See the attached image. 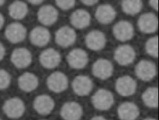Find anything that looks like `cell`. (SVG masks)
Wrapping results in <instances>:
<instances>
[{
    "label": "cell",
    "mask_w": 159,
    "mask_h": 120,
    "mask_svg": "<svg viewBox=\"0 0 159 120\" xmlns=\"http://www.w3.org/2000/svg\"><path fill=\"white\" fill-rule=\"evenodd\" d=\"M94 107L99 110H107L114 103V96L106 88L98 89L91 98Z\"/></svg>",
    "instance_id": "1"
},
{
    "label": "cell",
    "mask_w": 159,
    "mask_h": 120,
    "mask_svg": "<svg viewBox=\"0 0 159 120\" xmlns=\"http://www.w3.org/2000/svg\"><path fill=\"white\" fill-rule=\"evenodd\" d=\"M136 57L135 49L130 45H121L117 47L114 53L115 61L120 66H126L132 64Z\"/></svg>",
    "instance_id": "2"
},
{
    "label": "cell",
    "mask_w": 159,
    "mask_h": 120,
    "mask_svg": "<svg viewBox=\"0 0 159 120\" xmlns=\"http://www.w3.org/2000/svg\"><path fill=\"white\" fill-rule=\"evenodd\" d=\"M47 85L55 93H61L68 87V79L65 74L60 71L52 72L47 79Z\"/></svg>",
    "instance_id": "3"
},
{
    "label": "cell",
    "mask_w": 159,
    "mask_h": 120,
    "mask_svg": "<svg viewBox=\"0 0 159 120\" xmlns=\"http://www.w3.org/2000/svg\"><path fill=\"white\" fill-rule=\"evenodd\" d=\"M135 73L139 79L148 82L155 77L157 67L153 62L147 59H142L136 64Z\"/></svg>",
    "instance_id": "4"
},
{
    "label": "cell",
    "mask_w": 159,
    "mask_h": 120,
    "mask_svg": "<svg viewBox=\"0 0 159 120\" xmlns=\"http://www.w3.org/2000/svg\"><path fill=\"white\" fill-rule=\"evenodd\" d=\"M4 113L10 118L17 119L21 117L25 109L23 101L17 97L7 100L2 107Z\"/></svg>",
    "instance_id": "5"
},
{
    "label": "cell",
    "mask_w": 159,
    "mask_h": 120,
    "mask_svg": "<svg viewBox=\"0 0 159 120\" xmlns=\"http://www.w3.org/2000/svg\"><path fill=\"white\" fill-rule=\"evenodd\" d=\"M114 67L112 62L105 58L98 59L92 66V73L98 79L106 80L113 74Z\"/></svg>",
    "instance_id": "6"
},
{
    "label": "cell",
    "mask_w": 159,
    "mask_h": 120,
    "mask_svg": "<svg viewBox=\"0 0 159 120\" xmlns=\"http://www.w3.org/2000/svg\"><path fill=\"white\" fill-rule=\"evenodd\" d=\"M117 92L122 96H129L135 93L137 89V82L130 75H125L117 79L115 83Z\"/></svg>",
    "instance_id": "7"
},
{
    "label": "cell",
    "mask_w": 159,
    "mask_h": 120,
    "mask_svg": "<svg viewBox=\"0 0 159 120\" xmlns=\"http://www.w3.org/2000/svg\"><path fill=\"white\" fill-rule=\"evenodd\" d=\"M76 36V33L73 28L63 26L56 32L55 38L58 45L63 48H67L75 43Z\"/></svg>",
    "instance_id": "8"
},
{
    "label": "cell",
    "mask_w": 159,
    "mask_h": 120,
    "mask_svg": "<svg viewBox=\"0 0 159 120\" xmlns=\"http://www.w3.org/2000/svg\"><path fill=\"white\" fill-rule=\"evenodd\" d=\"M4 34L9 42L18 43L25 38L27 29L24 25L19 22H12L6 27Z\"/></svg>",
    "instance_id": "9"
},
{
    "label": "cell",
    "mask_w": 159,
    "mask_h": 120,
    "mask_svg": "<svg viewBox=\"0 0 159 120\" xmlns=\"http://www.w3.org/2000/svg\"><path fill=\"white\" fill-rule=\"evenodd\" d=\"M66 61L71 68L81 69L85 67L88 62V55L83 49L75 48L68 53Z\"/></svg>",
    "instance_id": "10"
},
{
    "label": "cell",
    "mask_w": 159,
    "mask_h": 120,
    "mask_svg": "<svg viewBox=\"0 0 159 120\" xmlns=\"http://www.w3.org/2000/svg\"><path fill=\"white\" fill-rule=\"evenodd\" d=\"M32 56L30 51L23 47L14 49L11 54V61L19 69L27 67L32 62Z\"/></svg>",
    "instance_id": "11"
},
{
    "label": "cell",
    "mask_w": 159,
    "mask_h": 120,
    "mask_svg": "<svg viewBox=\"0 0 159 120\" xmlns=\"http://www.w3.org/2000/svg\"><path fill=\"white\" fill-rule=\"evenodd\" d=\"M60 53L53 48L45 49L39 56V62L45 69H52L57 67L61 62Z\"/></svg>",
    "instance_id": "12"
},
{
    "label": "cell",
    "mask_w": 159,
    "mask_h": 120,
    "mask_svg": "<svg viewBox=\"0 0 159 120\" xmlns=\"http://www.w3.org/2000/svg\"><path fill=\"white\" fill-rule=\"evenodd\" d=\"M114 36L119 41H127L131 40L134 35V28L132 24L125 20L117 22L112 28Z\"/></svg>",
    "instance_id": "13"
},
{
    "label": "cell",
    "mask_w": 159,
    "mask_h": 120,
    "mask_svg": "<svg viewBox=\"0 0 159 120\" xmlns=\"http://www.w3.org/2000/svg\"><path fill=\"white\" fill-rule=\"evenodd\" d=\"M137 25L141 32L146 34L153 33L158 29V18L153 13L146 12L139 17Z\"/></svg>",
    "instance_id": "14"
},
{
    "label": "cell",
    "mask_w": 159,
    "mask_h": 120,
    "mask_svg": "<svg viewBox=\"0 0 159 120\" xmlns=\"http://www.w3.org/2000/svg\"><path fill=\"white\" fill-rule=\"evenodd\" d=\"M72 89L78 96H86L90 93L93 88V82L87 75H80L75 77L71 83Z\"/></svg>",
    "instance_id": "15"
},
{
    "label": "cell",
    "mask_w": 159,
    "mask_h": 120,
    "mask_svg": "<svg viewBox=\"0 0 159 120\" xmlns=\"http://www.w3.org/2000/svg\"><path fill=\"white\" fill-rule=\"evenodd\" d=\"M105 34L98 30H93L87 33L85 37L86 46L92 51H100L102 49L106 44Z\"/></svg>",
    "instance_id": "16"
},
{
    "label": "cell",
    "mask_w": 159,
    "mask_h": 120,
    "mask_svg": "<svg viewBox=\"0 0 159 120\" xmlns=\"http://www.w3.org/2000/svg\"><path fill=\"white\" fill-rule=\"evenodd\" d=\"M58 12L52 5L47 4L40 7L37 12L38 20L44 26H51L58 20Z\"/></svg>",
    "instance_id": "17"
},
{
    "label": "cell",
    "mask_w": 159,
    "mask_h": 120,
    "mask_svg": "<svg viewBox=\"0 0 159 120\" xmlns=\"http://www.w3.org/2000/svg\"><path fill=\"white\" fill-rule=\"evenodd\" d=\"M51 35L48 30L43 26H37L32 29L29 39L32 45L38 47L47 45L50 40Z\"/></svg>",
    "instance_id": "18"
},
{
    "label": "cell",
    "mask_w": 159,
    "mask_h": 120,
    "mask_svg": "<svg viewBox=\"0 0 159 120\" xmlns=\"http://www.w3.org/2000/svg\"><path fill=\"white\" fill-rule=\"evenodd\" d=\"M34 108L40 114L47 115L50 114L55 106V102L52 98L47 94L37 96L34 101Z\"/></svg>",
    "instance_id": "19"
},
{
    "label": "cell",
    "mask_w": 159,
    "mask_h": 120,
    "mask_svg": "<svg viewBox=\"0 0 159 120\" xmlns=\"http://www.w3.org/2000/svg\"><path fill=\"white\" fill-rule=\"evenodd\" d=\"M60 114L64 120H79L82 116L83 109L77 102L69 101L63 104Z\"/></svg>",
    "instance_id": "20"
},
{
    "label": "cell",
    "mask_w": 159,
    "mask_h": 120,
    "mask_svg": "<svg viewBox=\"0 0 159 120\" xmlns=\"http://www.w3.org/2000/svg\"><path fill=\"white\" fill-rule=\"evenodd\" d=\"M116 17L115 9L109 4L99 5L96 9L95 17L102 24L107 25L111 23Z\"/></svg>",
    "instance_id": "21"
},
{
    "label": "cell",
    "mask_w": 159,
    "mask_h": 120,
    "mask_svg": "<svg viewBox=\"0 0 159 120\" xmlns=\"http://www.w3.org/2000/svg\"><path fill=\"white\" fill-rule=\"evenodd\" d=\"M91 20L90 14L83 9L75 10L70 17L71 24L77 29H83L88 27L91 23Z\"/></svg>",
    "instance_id": "22"
},
{
    "label": "cell",
    "mask_w": 159,
    "mask_h": 120,
    "mask_svg": "<svg viewBox=\"0 0 159 120\" xmlns=\"http://www.w3.org/2000/svg\"><path fill=\"white\" fill-rule=\"evenodd\" d=\"M17 84L21 90L25 92H30L37 88L39 79L35 74L25 72L19 77Z\"/></svg>",
    "instance_id": "23"
},
{
    "label": "cell",
    "mask_w": 159,
    "mask_h": 120,
    "mask_svg": "<svg viewBox=\"0 0 159 120\" xmlns=\"http://www.w3.org/2000/svg\"><path fill=\"white\" fill-rule=\"evenodd\" d=\"M117 114L121 120H135L140 114L138 106L132 102H124L117 108Z\"/></svg>",
    "instance_id": "24"
},
{
    "label": "cell",
    "mask_w": 159,
    "mask_h": 120,
    "mask_svg": "<svg viewBox=\"0 0 159 120\" xmlns=\"http://www.w3.org/2000/svg\"><path fill=\"white\" fill-rule=\"evenodd\" d=\"M28 10L27 4L20 0H16L12 2L8 8L10 17L15 20H21L24 19L27 15Z\"/></svg>",
    "instance_id": "25"
},
{
    "label": "cell",
    "mask_w": 159,
    "mask_h": 120,
    "mask_svg": "<svg viewBox=\"0 0 159 120\" xmlns=\"http://www.w3.org/2000/svg\"><path fill=\"white\" fill-rule=\"evenodd\" d=\"M142 100L144 104L149 108H157L158 105V90L157 87L147 88L142 93Z\"/></svg>",
    "instance_id": "26"
},
{
    "label": "cell",
    "mask_w": 159,
    "mask_h": 120,
    "mask_svg": "<svg viewBox=\"0 0 159 120\" xmlns=\"http://www.w3.org/2000/svg\"><path fill=\"white\" fill-rule=\"evenodd\" d=\"M121 7L125 14L134 15L140 12L143 7V3L142 0H122Z\"/></svg>",
    "instance_id": "27"
},
{
    "label": "cell",
    "mask_w": 159,
    "mask_h": 120,
    "mask_svg": "<svg viewBox=\"0 0 159 120\" xmlns=\"http://www.w3.org/2000/svg\"><path fill=\"white\" fill-rule=\"evenodd\" d=\"M145 49L148 54L153 58L158 56V38L157 36L150 37L145 45Z\"/></svg>",
    "instance_id": "28"
},
{
    "label": "cell",
    "mask_w": 159,
    "mask_h": 120,
    "mask_svg": "<svg viewBox=\"0 0 159 120\" xmlns=\"http://www.w3.org/2000/svg\"><path fill=\"white\" fill-rule=\"evenodd\" d=\"M11 77L5 69H0V90H4L10 85Z\"/></svg>",
    "instance_id": "29"
},
{
    "label": "cell",
    "mask_w": 159,
    "mask_h": 120,
    "mask_svg": "<svg viewBox=\"0 0 159 120\" xmlns=\"http://www.w3.org/2000/svg\"><path fill=\"white\" fill-rule=\"evenodd\" d=\"M76 0H55L57 6L61 10L67 11L71 9L75 4Z\"/></svg>",
    "instance_id": "30"
},
{
    "label": "cell",
    "mask_w": 159,
    "mask_h": 120,
    "mask_svg": "<svg viewBox=\"0 0 159 120\" xmlns=\"http://www.w3.org/2000/svg\"><path fill=\"white\" fill-rule=\"evenodd\" d=\"M150 6L155 11L158 9V0H148Z\"/></svg>",
    "instance_id": "31"
},
{
    "label": "cell",
    "mask_w": 159,
    "mask_h": 120,
    "mask_svg": "<svg viewBox=\"0 0 159 120\" xmlns=\"http://www.w3.org/2000/svg\"><path fill=\"white\" fill-rule=\"evenodd\" d=\"M6 54V48L4 45L0 42V61L3 59Z\"/></svg>",
    "instance_id": "32"
},
{
    "label": "cell",
    "mask_w": 159,
    "mask_h": 120,
    "mask_svg": "<svg viewBox=\"0 0 159 120\" xmlns=\"http://www.w3.org/2000/svg\"><path fill=\"white\" fill-rule=\"evenodd\" d=\"M82 3H83L84 4L86 5V6H91L95 4H96L99 0H80Z\"/></svg>",
    "instance_id": "33"
},
{
    "label": "cell",
    "mask_w": 159,
    "mask_h": 120,
    "mask_svg": "<svg viewBox=\"0 0 159 120\" xmlns=\"http://www.w3.org/2000/svg\"><path fill=\"white\" fill-rule=\"evenodd\" d=\"M29 3L33 5H39L43 2L44 0H27Z\"/></svg>",
    "instance_id": "34"
},
{
    "label": "cell",
    "mask_w": 159,
    "mask_h": 120,
    "mask_svg": "<svg viewBox=\"0 0 159 120\" xmlns=\"http://www.w3.org/2000/svg\"><path fill=\"white\" fill-rule=\"evenodd\" d=\"M4 22H5V20H4V15L1 13H0V30L2 28L4 24Z\"/></svg>",
    "instance_id": "35"
},
{
    "label": "cell",
    "mask_w": 159,
    "mask_h": 120,
    "mask_svg": "<svg viewBox=\"0 0 159 120\" xmlns=\"http://www.w3.org/2000/svg\"><path fill=\"white\" fill-rule=\"evenodd\" d=\"M91 120H107V119L102 116H95Z\"/></svg>",
    "instance_id": "36"
},
{
    "label": "cell",
    "mask_w": 159,
    "mask_h": 120,
    "mask_svg": "<svg viewBox=\"0 0 159 120\" xmlns=\"http://www.w3.org/2000/svg\"><path fill=\"white\" fill-rule=\"evenodd\" d=\"M5 1H6V0H0V6L3 5L4 3L5 2Z\"/></svg>",
    "instance_id": "37"
},
{
    "label": "cell",
    "mask_w": 159,
    "mask_h": 120,
    "mask_svg": "<svg viewBox=\"0 0 159 120\" xmlns=\"http://www.w3.org/2000/svg\"><path fill=\"white\" fill-rule=\"evenodd\" d=\"M143 120H156V119H153V118H145Z\"/></svg>",
    "instance_id": "38"
},
{
    "label": "cell",
    "mask_w": 159,
    "mask_h": 120,
    "mask_svg": "<svg viewBox=\"0 0 159 120\" xmlns=\"http://www.w3.org/2000/svg\"><path fill=\"white\" fill-rule=\"evenodd\" d=\"M0 120H1V118H0Z\"/></svg>",
    "instance_id": "39"
}]
</instances>
